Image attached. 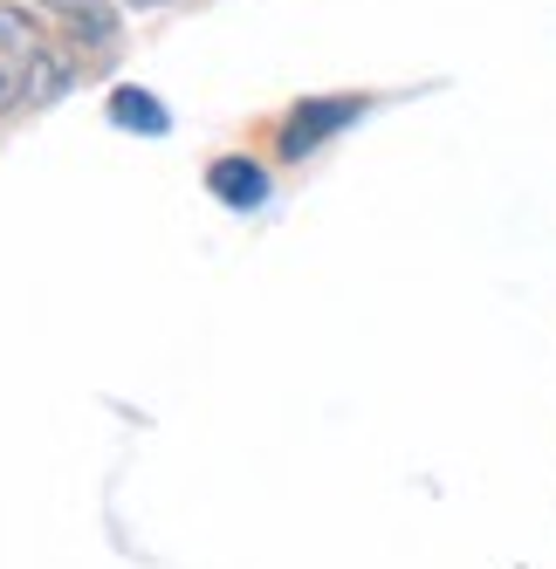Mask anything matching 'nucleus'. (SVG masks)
I'll list each match as a JSON object with an SVG mask.
<instances>
[{"label": "nucleus", "mask_w": 556, "mask_h": 569, "mask_svg": "<svg viewBox=\"0 0 556 569\" xmlns=\"http://www.w3.org/2000/svg\"><path fill=\"white\" fill-rule=\"evenodd\" d=\"M131 8H158V0H131Z\"/></svg>", "instance_id": "obj_8"}, {"label": "nucleus", "mask_w": 556, "mask_h": 569, "mask_svg": "<svg viewBox=\"0 0 556 569\" xmlns=\"http://www.w3.org/2000/svg\"><path fill=\"white\" fill-rule=\"evenodd\" d=\"M110 124H125V131H138V138H166L172 117H166V103H158L151 90L117 83V90H110Z\"/></svg>", "instance_id": "obj_3"}, {"label": "nucleus", "mask_w": 556, "mask_h": 569, "mask_svg": "<svg viewBox=\"0 0 556 569\" xmlns=\"http://www.w3.org/2000/svg\"><path fill=\"white\" fill-rule=\"evenodd\" d=\"M69 83H76V62L56 56V49H34V56L21 62V103H56Z\"/></svg>", "instance_id": "obj_4"}, {"label": "nucleus", "mask_w": 556, "mask_h": 569, "mask_svg": "<svg viewBox=\"0 0 556 569\" xmlns=\"http://www.w3.org/2000/svg\"><path fill=\"white\" fill-rule=\"evenodd\" d=\"M42 49V28H34V14L28 8H0V56H34Z\"/></svg>", "instance_id": "obj_6"}, {"label": "nucleus", "mask_w": 556, "mask_h": 569, "mask_svg": "<svg viewBox=\"0 0 556 569\" xmlns=\"http://www.w3.org/2000/svg\"><path fill=\"white\" fill-rule=\"evenodd\" d=\"M365 117V103L357 97H309V103H296L289 110V124H282V151L289 158H302V151H316V144H330L344 124H357Z\"/></svg>", "instance_id": "obj_1"}, {"label": "nucleus", "mask_w": 556, "mask_h": 569, "mask_svg": "<svg viewBox=\"0 0 556 569\" xmlns=\"http://www.w3.org/2000/svg\"><path fill=\"white\" fill-rule=\"evenodd\" d=\"M69 42H76V49H110V42H117V8H103V0L69 8Z\"/></svg>", "instance_id": "obj_5"}, {"label": "nucleus", "mask_w": 556, "mask_h": 569, "mask_svg": "<svg viewBox=\"0 0 556 569\" xmlns=\"http://www.w3.org/2000/svg\"><path fill=\"white\" fill-rule=\"evenodd\" d=\"M21 103V76H8V69H0V117H8Z\"/></svg>", "instance_id": "obj_7"}, {"label": "nucleus", "mask_w": 556, "mask_h": 569, "mask_svg": "<svg viewBox=\"0 0 556 569\" xmlns=\"http://www.w3.org/2000/svg\"><path fill=\"white\" fill-rule=\"evenodd\" d=\"M207 186H214L220 207H261V199H268V172L255 166V158H214Z\"/></svg>", "instance_id": "obj_2"}]
</instances>
